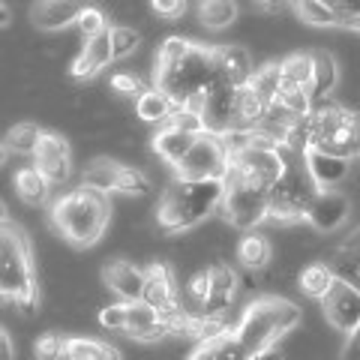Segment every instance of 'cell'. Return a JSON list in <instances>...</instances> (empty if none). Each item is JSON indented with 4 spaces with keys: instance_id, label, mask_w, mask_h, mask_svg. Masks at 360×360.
<instances>
[{
    "instance_id": "cell-1",
    "label": "cell",
    "mask_w": 360,
    "mask_h": 360,
    "mask_svg": "<svg viewBox=\"0 0 360 360\" xmlns=\"http://www.w3.org/2000/svg\"><path fill=\"white\" fill-rule=\"evenodd\" d=\"M0 295L25 315L39 309L33 246L25 229L18 222H9V217H4V231H0Z\"/></svg>"
},
{
    "instance_id": "cell-2",
    "label": "cell",
    "mask_w": 360,
    "mask_h": 360,
    "mask_svg": "<svg viewBox=\"0 0 360 360\" xmlns=\"http://www.w3.org/2000/svg\"><path fill=\"white\" fill-rule=\"evenodd\" d=\"M222 198H225V180H180V177H174L160 198L156 222H160V229L172 231V234L198 229L213 213H219Z\"/></svg>"
},
{
    "instance_id": "cell-3",
    "label": "cell",
    "mask_w": 360,
    "mask_h": 360,
    "mask_svg": "<svg viewBox=\"0 0 360 360\" xmlns=\"http://www.w3.org/2000/svg\"><path fill=\"white\" fill-rule=\"evenodd\" d=\"M111 219V205L108 195L96 193V189L78 186L72 193H66L60 198L51 201V225L66 243L87 250L103 240V234L108 231Z\"/></svg>"
},
{
    "instance_id": "cell-4",
    "label": "cell",
    "mask_w": 360,
    "mask_h": 360,
    "mask_svg": "<svg viewBox=\"0 0 360 360\" xmlns=\"http://www.w3.org/2000/svg\"><path fill=\"white\" fill-rule=\"evenodd\" d=\"M300 319H303V309L295 300L267 295V297L252 300L250 307L240 312V319L234 321V336H238L240 345L252 357V354L276 348V342L283 340L285 333L297 328Z\"/></svg>"
},
{
    "instance_id": "cell-5",
    "label": "cell",
    "mask_w": 360,
    "mask_h": 360,
    "mask_svg": "<svg viewBox=\"0 0 360 360\" xmlns=\"http://www.w3.org/2000/svg\"><path fill=\"white\" fill-rule=\"evenodd\" d=\"M219 75L217 66V51L207 49V45H193L189 54L174 66H165V70H156L153 66V84L165 90L168 96L174 99V105H189L193 99L205 96L207 84Z\"/></svg>"
},
{
    "instance_id": "cell-6",
    "label": "cell",
    "mask_w": 360,
    "mask_h": 360,
    "mask_svg": "<svg viewBox=\"0 0 360 360\" xmlns=\"http://www.w3.org/2000/svg\"><path fill=\"white\" fill-rule=\"evenodd\" d=\"M315 195H319V186H315V180L309 177L307 165H300L295 160V153H288L285 174L267 189V219H274L279 225L307 222Z\"/></svg>"
},
{
    "instance_id": "cell-7",
    "label": "cell",
    "mask_w": 360,
    "mask_h": 360,
    "mask_svg": "<svg viewBox=\"0 0 360 360\" xmlns=\"http://www.w3.org/2000/svg\"><path fill=\"white\" fill-rule=\"evenodd\" d=\"M219 217L229 229L252 231L267 219V189L250 186L243 180L225 174V198L219 207Z\"/></svg>"
},
{
    "instance_id": "cell-8",
    "label": "cell",
    "mask_w": 360,
    "mask_h": 360,
    "mask_svg": "<svg viewBox=\"0 0 360 360\" xmlns=\"http://www.w3.org/2000/svg\"><path fill=\"white\" fill-rule=\"evenodd\" d=\"M231 168V150L222 135L205 132L198 135L193 150L184 156V162L174 168V177L180 180H225Z\"/></svg>"
},
{
    "instance_id": "cell-9",
    "label": "cell",
    "mask_w": 360,
    "mask_h": 360,
    "mask_svg": "<svg viewBox=\"0 0 360 360\" xmlns=\"http://www.w3.org/2000/svg\"><path fill=\"white\" fill-rule=\"evenodd\" d=\"M288 168V153L279 148H255V144H243V150L231 156L229 174L243 180L250 186L270 189Z\"/></svg>"
},
{
    "instance_id": "cell-10",
    "label": "cell",
    "mask_w": 360,
    "mask_h": 360,
    "mask_svg": "<svg viewBox=\"0 0 360 360\" xmlns=\"http://www.w3.org/2000/svg\"><path fill=\"white\" fill-rule=\"evenodd\" d=\"M321 309L328 324L340 330L345 340H354L360 333V285H354L352 279H340L330 297L321 303Z\"/></svg>"
},
{
    "instance_id": "cell-11",
    "label": "cell",
    "mask_w": 360,
    "mask_h": 360,
    "mask_svg": "<svg viewBox=\"0 0 360 360\" xmlns=\"http://www.w3.org/2000/svg\"><path fill=\"white\" fill-rule=\"evenodd\" d=\"M348 217H352V198L342 189H319V195L309 207L307 225L319 234H333L348 222Z\"/></svg>"
},
{
    "instance_id": "cell-12",
    "label": "cell",
    "mask_w": 360,
    "mask_h": 360,
    "mask_svg": "<svg viewBox=\"0 0 360 360\" xmlns=\"http://www.w3.org/2000/svg\"><path fill=\"white\" fill-rule=\"evenodd\" d=\"M87 6L90 0H33L30 25L42 33H60L66 27H75Z\"/></svg>"
},
{
    "instance_id": "cell-13",
    "label": "cell",
    "mask_w": 360,
    "mask_h": 360,
    "mask_svg": "<svg viewBox=\"0 0 360 360\" xmlns=\"http://www.w3.org/2000/svg\"><path fill=\"white\" fill-rule=\"evenodd\" d=\"M144 303H150L153 309H160L162 315H172L174 309H180V291H177V279L174 270L165 262H150L144 267Z\"/></svg>"
},
{
    "instance_id": "cell-14",
    "label": "cell",
    "mask_w": 360,
    "mask_h": 360,
    "mask_svg": "<svg viewBox=\"0 0 360 360\" xmlns=\"http://www.w3.org/2000/svg\"><path fill=\"white\" fill-rule=\"evenodd\" d=\"M103 283L105 288L123 303L144 297V267H135L127 258H111L103 264Z\"/></svg>"
},
{
    "instance_id": "cell-15",
    "label": "cell",
    "mask_w": 360,
    "mask_h": 360,
    "mask_svg": "<svg viewBox=\"0 0 360 360\" xmlns=\"http://www.w3.org/2000/svg\"><path fill=\"white\" fill-rule=\"evenodd\" d=\"M33 165L51 180V184H63L72 172V156H70V144L63 135L58 132H45L37 153H33Z\"/></svg>"
},
{
    "instance_id": "cell-16",
    "label": "cell",
    "mask_w": 360,
    "mask_h": 360,
    "mask_svg": "<svg viewBox=\"0 0 360 360\" xmlns=\"http://www.w3.org/2000/svg\"><path fill=\"white\" fill-rule=\"evenodd\" d=\"M111 63H115V45H111V33L105 30L94 39H84L82 51L72 60V78L90 82V78H96L103 70H108Z\"/></svg>"
},
{
    "instance_id": "cell-17",
    "label": "cell",
    "mask_w": 360,
    "mask_h": 360,
    "mask_svg": "<svg viewBox=\"0 0 360 360\" xmlns=\"http://www.w3.org/2000/svg\"><path fill=\"white\" fill-rule=\"evenodd\" d=\"M127 307H129V319H127V333L123 336H129L135 342H148V345L168 336L165 315L160 309H153L150 303H144V300H132Z\"/></svg>"
},
{
    "instance_id": "cell-18",
    "label": "cell",
    "mask_w": 360,
    "mask_h": 360,
    "mask_svg": "<svg viewBox=\"0 0 360 360\" xmlns=\"http://www.w3.org/2000/svg\"><path fill=\"white\" fill-rule=\"evenodd\" d=\"M303 165H307V172L319 189H340L352 177V160H342V156H333V153L309 150L303 156Z\"/></svg>"
},
{
    "instance_id": "cell-19",
    "label": "cell",
    "mask_w": 360,
    "mask_h": 360,
    "mask_svg": "<svg viewBox=\"0 0 360 360\" xmlns=\"http://www.w3.org/2000/svg\"><path fill=\"white\" fill-rule=\"evenodd\" d=\"M210 279H213V291H210V300L205 303L201 315H229V309L234 307L238 291H240L238 270L229 267V264H213Z\"/></svg>"
},
{
    "instance_id": "cell-20",
    "label": "cell",
    "mask_w": 360,
    "mask_h": 360,
    "mask_svg": "<svg viewBox=\"0 0 360 360\" xmlns=\"http://www.w3.org/2000/svg\"><path fill=\"white\" fill-rule=\"evenodd\" d=\"M198 141V135L193 132H180L174 127H160L153 132V141H150V148L153 153L160 156L162 162H168L172 168H177L180 162H184V156L193 150V144Z\"/></svg>"
},
{
    "instance_id": "cell-21",
    "label": "cell",
    "mask_w": 360,
    "mask_h": 360,
    "mask_svg": "<svg viewBox=\"0 0 360 360\" xmlns=\"http://www.w3.org/2000/svg\"><path fill=\"white\" fill-rule=\"evenodd\" d=\"M340 274L330 267V264H324V262H312L307 264L297 274V288H300V295L303 297H309V300H319L324 303L330 297V291L336 288V283H340Z\"/></svg>"
},
{
    "instance_id": "cell-22",
    "label": "cell",
    "mask_w": 360,
    "mask_h": 360,
    "mask_svg": "<svg viewBox=\"0 0 360 360\" xmlns=\"http://www.w3.org/2000/svg\"><path fill=\"white\" fill-rule=\"evenodd\" d=\"M51 180L45 177L37 165H25L15 172V195L25 201L27 207H42L51 198Z\"/></svg>"
},
{
    "instance_id": "cell-23",
    "label": "cell",
    "mask_w": 360,
    "mask_h": 360,
    "mask_svg": "<svg viewBox=\"0 0 360 360\" xmlns=\"http://www.w3.org/2000/svg\"><path fill=\"white\" fill-rule=\"evenodd\" d=\"M217 51V63H219V70L222 75L229 78L231 84H250V78H252V58H250V51L243 49V45H219V49H213Z\"/></svg>"
},
{
    "instance_id": "cell-24",
    "label": "cell",
    "mask_w": 360,
    "mask_h": 360,
    "mask_svg": "<svg viewBox=\"0 0 360 360\" xmlns=\"http://www.w3.org/2000/svg\"><path fill=\"white\" fill-rule=\"evenodd\" d=\"M174 99L165 94V90H160L156 84H150L144 94L135 99V115H139V120L144 123H156V127H165L168 117L174 115Z\"/></svg>"
},
{
    "instance_id": "cell-25",
    "label": "cell",
    "mask_w": 360,
    "mask_h": 360,
    "mask_svg": "<svg viewBox=\"0 0 360 360\" xmlns=\"http://www.w3.org/2000/svg\"><path fill=\"white\" fill-rule=\"evenodd\" d=\"M279 87H312L315 75V54L312 51H295L279 60Z\"/></svg>"
},
{
    "instance_id": "cell-26",
    "label": "cell",
    "mask_w": 360,
    "mask_h": 360,
    "mask_svg": "<svg viewBox=\"0 0 360 360\" xmlns=\"http://www.w3.org/2000/svg\"><path fill=\"white\" fill-rule=\"evenodd\" d=\"M63 360H123L117 345L103 340H87V336H66Z\"/></svg>"
},
{
    "instance_id": "cell-27",
    "label": "cell",
    "mask_w": 360,
    "mask_h": 360,
    "mask_svg": "<svg viewBox=\"0 0 360 360\" xmlns=\"http://www.w3.org/2000/svg\"><path fill=\"white\" fill-rule=\"evenodd\" d=\"M120 168H123V162L108 160V156H99V160H94V162H90L84 172H82V186L96 189V193H103V195L117 193Z\"/></svg>"
},
{
    "instance_id": "cell-28",
    "label": "cell",
    "mask_w": 360,
    "mask_h": 360,
    "mask_svg": "<svg viewBox=\"0 0 360 360\" xmlns=\"http://www.w3.org/2000/svg\"><path fill=\"white\" fill-rule=\"evenodd\" d=\"M189 360H252L250 352L240 345V340L231 333L219 336V340H210V342H198L195 352L189 354Z\"/></svg>"
},
{
    "instance_id": "cell-29",
    "label": "cell",
    "mask_w": 360,
    "mask_h": 360,
    "mask_svg": "<svg viewBox=\"0 0 360 360\" xmlns=\"http://www.w3.org/2000/svg\"><path fill=\"white\" fill-rule=\"evenodd\" d=\"M238 262L246 270H264L270 262H274V246L264 234L258 231H246L238 240Z\"/></svg>"
},
{
    "instance_id": "cell-30",
    "label": "cell",
    "mask_w": 360,
    "mask_h": 360,
    "mask_svg": "<svg viewBox=\"0 0 360 360\" xmlns=\"http://www.w3.org/2000/svg\"><path fill=\"white\" fill-rule=\"evenodd\" d=\"M312 54H315V75H312L309 94L319 103V99H330L336 84H340V66H336L330 51H312Z\"/></svg>"
},
{
    "instance_id": "cell-31",
    "label": "cell",
    "mask_w": 360,
    "mask_h": 360,
    "mask_svg": "<svg viewBox=\"0 0 360 360\" xmlns=\"http://www.w3.org/2000/svg\"><path fill=\"white\" fill-rule=\"evenodd\" d=\"M238 18V0H198V21L210 30H225Z\"/></svg>"
},
{
    "instance_id": "cell-32",
    "label": "cell",
    "mask_w": 360,
    "mask_h": 360,
    "mask_svg": "<svg viewBox=\"0 0 360 360\" xmlns=\"http://www.w3.org/2000/svg\"><path fill=\"white\" fill-rule=\"evenodd\" d=\"M42 135H45V129H39L37 123H15V127L6 132L4 148L13 153H21V156H33L42 141Z\"/></svg>"
},
{
    "instance_id": "cell-33",
    "label": "cell",
    "mask_w": 360,
    "mask_h": 360,
    "mask_svg": "<svg viewBox=\"0 0 360 360\" xmlns=\"http://www.w3.org/2000/svg\"><path fill=\"white\" fill-rule=\"evenodd\" d=\"M295 15L303 25H312V27H342V18L336 15L324 0H303L295 9Z\"/></svg>"
},
{
    "instance_id": "cell-34",
    "label": "cell",
    "mask_w": 360,
    "mask_h": 360,
    "mask_svg": "<svg viewBox=\"0 0 360 360\" xmlns=\"http://www.w3.org/2000/svg\"><path fill=\"white\" fill-rule=\"evenodd\" d=\"M193 39L180 37V33H172V37H165L160 42V49H156V70H165V66H174L180 63L189 54V49H193Z\"/></svg>"
},
{
    "instance_id": "cell-35",
    "label": "cell",
    "mask_w": 360,
    "mask_h": 360,
    "mask_svg": "<svg viewBox=\"0 0 360 360\" xmlns=\"http://www.w3.org/2000/svg\"><path fill=\"white\" fill-rule=\"evenodd\" d=\"M279 63H264V66H258V70L252 72L250 78V87L255 90V94H262L270 105L279 99Z\"/></svg>"
},
{
    "instance_id": "cell-36",
    "label": "cell",
    "mask_w": 360,
    "mask_h": 360,
    "mask_svg": "<svg viewBox=\"0 0 360 360\" xmlns=\"http://www.w3.org/2000/svg\"><path fill=\"white\" fill-rule=\"evenodd\" d=\"M117 193L120 195H129V198H141L150 193V180L141 168H132V165H123L120 168V180H117Z\"/></svg>"
},
{
    "instance_id": "cell-37",
    "label": "cell",
    "mask_w": 360,
    "mask_h": 360,
    "mask_svg": "<svg viewBox=\"0 0 360 360\" xmlns=\"http://www.w3.org/2000/svg\"><path fill=\"white\" fill-rule=\"evenodd\" d=\"M165 127H174L180 132H193V135H205L207 132V123H205V115L195 108H186V105H180L174 108V115L168 117Z\"/></svg>"
},
{
    "instance_id": "cell-38",
    "label": "cell",
    "mask_w": 360,
    "mask_h": 360,
    "mask_svg": "<svg viewBox=\"0 0 360 360\" xmlns=\"http://www.w3.org/2000/svg\"><path fill=\"white\" fill-rule=\"evenodd\" d=\"M108 33H111V45H115V60L129 58V54L139 49V42H141V33L135 27H129V25H115Z\"/></svg>"
},
{
    "instance_id": "cell-39",
    "label": "cell",
    "mask_w": 360,
    "mask_h": 360,
    "mask_svg": "<svg viewBox=\"0 0 360 360\" xmlns=\"http://www.w3.org/2000/svg\"><path fill=\"white\" fill-rule=\"evenodd\" d=\"M108 87L115 90L117 96H129V99H132V96L139 99V96L144 94V90H148V87H144V78H141L139 72H127V70L111 72V78H108Z\"/></svg>"
},
{
    "instance_id": "cell-40",
    "label": "cell",
    "mask_w": 360,
    "mask_h": 360,
    "mask_svg": "<svg viewBox=\"0 0 360 360\" xmlns=\"http://www.w3.org/2000/svg\"><path fill=\"white\" fill-rule=\"evenodd\" d=\"M127 319H129V307L123 300L99 309V328H105L108 333H127Z\"/></svg>"
},
{
    "instance_id": "cell-41",
    "label": "cell",
    "mask_w": 360,
    "mask_h": 360,
    "mask_svg": "<svg viewBox=\"0 0 360 360\" xmlns=\"http://www.w3.org/2000/svg\"><path fill=\"white\" fill-rule=\"evenodd\" d=\"M78 33H82L84 39H94V37H99V33H105V30H111L108 27V21H105V13L99 6H94L90 4L84 13H82V18H78Z\"/></svg>"
},
{
    "instance_id": "cell-42",
    "label": "cell",
    "mask_w": 360,
    "mask_h": 360,
    "mask_svg": "<svg viewBox=\"0 0 360 360\" xmlns=\"http://www.w3.org/2000/svg\"><path fill=\"white\" fill-rule=\"evenodd\" d=\"M63 342H66V336L42 333L39 340L33 342V357L37 360H63Z\"/></svg>"
},
{
    "instance_id": "cell-43",
    "label": "cell",
    "mask_w": 360,
    "mask_h": 360,
    "mask_svg": "<svg viewBox=\"0 0 360 360\" xmlns=\"http://www.w3.org/2000/svg\"><path fill=\"white\" fill-rule=\"evenodd\" d=\"M150 9L156 13V18L174 21V18H184V13H186V0H150Z\"/></svg>"
},
{
    "instance_id": "cell-44",
    "label": "cell",
    "mask_w": 360,
    "mask_h": 360,
    "mask_svg": "<svg viewBox=\"0 0 360 360\" xmlns=\"http://www.w3.org/2000/svg\"><path fill=\"white\" fill-rule=\"evenodd\" d=\"M0 360H15V345H13V336L4 328L0 330Z\"/></svg>"
},
{
    "instance_id": "cell-45",
    "label": "cell",
    "mask_w": 360,
    "mask_h": 360,
    "mask_svg": "<svg viewBox=\"0 0 360 360\" xmlns=\"http://www.w3.org/2000/svg\"><path fill=\"white\" fill-rule=\"evenodd\" d=\"M252 360H285L279 348H270V352H262V354H252Z\"/></svg>"
},
{
    "instance_id": "cell-46",
    "label": "cell",
    "mask_w": 360,
    "mask_h": 360,
    "mask_svg": "<svg viewBox=\"0 0 360 360\" xmlns=\"http://www.w3.org/2000/svg\"><path fill=\"white\" fill-rule=\"evenodd\" d=\"M258 6L264 9V13H274V9H279V6H285V0H255Z\"/></svg>"
},
{
    "instance_id": "cell-47",
    "label": "cell",
    "mask_w": 360,
    "mask_h": 360,
    "mask_svg": "<svg viewBox=\"0 0 360 360\" xmlns=\"http://www.w3.org/2000/svg\"><path fill=\"white\" fill-rule=\"evenodd\" d=\"M345 30H354V33H360V18H354V21H348V25H345Z\"/></svg>"
},
{
    "instance_id": "cell-48",
    "label": "cell",
    "mask_w": 360,
    "mask_h": 360,
    "mask_svg": "<svg viewBox=\"0 0 360 360\" xmlns=\"http://www.w3.org/2000/svg\"><path fill=\"white\" fill-rule=\"evenodd\" d=\"M354 276H357V283H360V258H357V264H354Z\"/></svg>"
}]
</instances>
